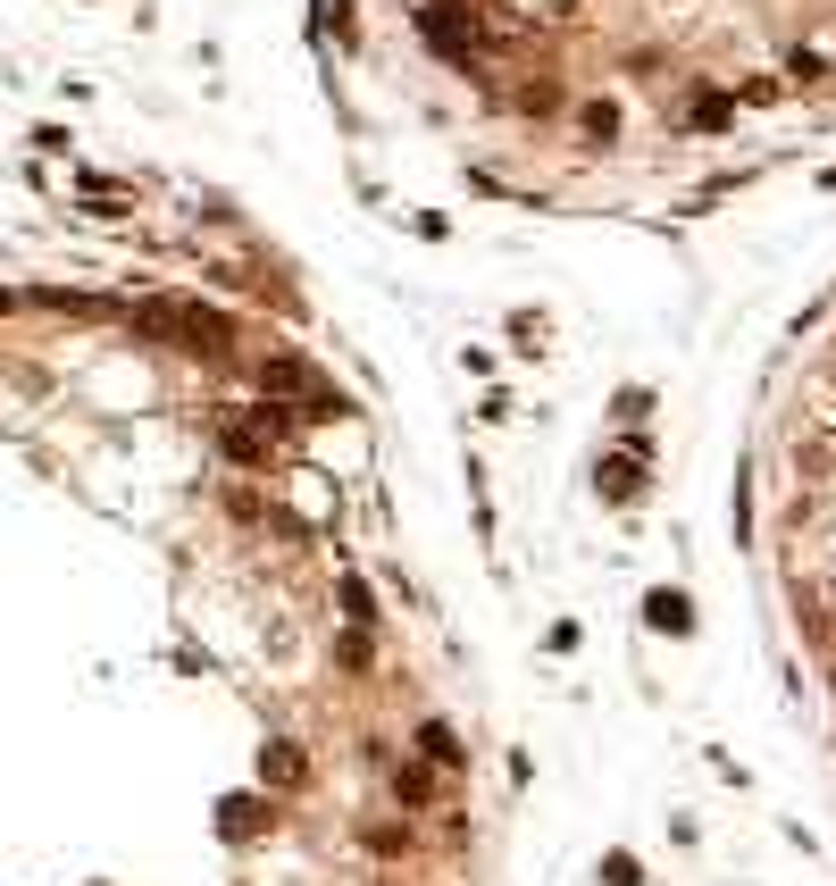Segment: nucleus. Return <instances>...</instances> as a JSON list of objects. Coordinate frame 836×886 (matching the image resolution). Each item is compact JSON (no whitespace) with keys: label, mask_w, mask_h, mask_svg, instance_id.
Wrapping results in <instances>:
<instances>
[{"label":"nucleus","mask_w":836,"mask_h":886,"mask_svg":"<svg viewBox=\"0 0 836 886\" xmlns=\"http://www.w3.org/2000/svg\"><path fill=\"white\" fill-rule=\"evenodd\" d=\"M393 795H402V803H427L435 778H427V769H393Z\"/></svg>","instance_id":"f257e3e1"},{"label":"nucleus","mask_w":836,"mask_h":886,"mask_svg":"<svg viewBox=\"0 0 836 886\" xmlns=\"http://www.w3.org/2000/svg\"><path fill=\"white\" fill-rule=\"evenodd\" d=\"M368 845H377V853L393 861V853H410V845H418V836H410V828H368Z\"/></svg>","instance_id":"f03ea898"}]
</instances>
